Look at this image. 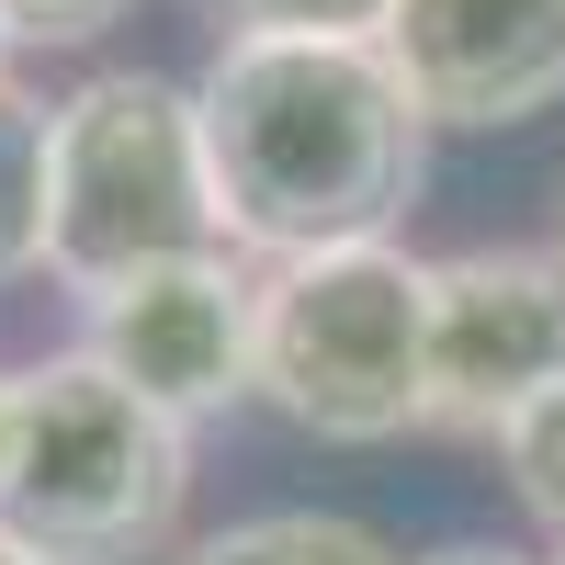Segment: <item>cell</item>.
Returning <instances> with one entry per match:
<instances>
[{
	"label": "cell",
	"instance_id": "8",
	"mask_svg": "<svg viewBox=\"0 0 565 565\" xmlns=\"http://www.w3.org/2000/svg\"><path fill=\"white\" fill-rule=\"evenodd\" d=\"M170 565H407L385 532L340 521V509H260V521H226L204 543H181Z\"/></svg>",
	"mask_w": 565,
	"mask_h": 565
},
{
	"label": "cell",
	"instance_id": "4",
	"mask_svg": "<svg viewBox=\"0 0 565 565\" xmlns=\"http://www.w3.org/2000/svg\"><path fill=\"white\" fill-rule=\"evenodd\" d=\"M249 396L317 441H396L430 418V260L373 238L260 271Z\"/></svg>",
	"mask_w": 565,
	"mask_h": 565
},
{
	"label": "cell",
	"instance_id": "9",
	"mask_svg": "<svg viewBox=\"0 0 565 565\" xmlns=\"http://www.w3.org/2000/svg\"><path fill=\"white\" fill-rule=\"evenodd\" d=\"M45 114L34 90H0V295L45 271Z\"/></svg>",
	"mask_w": 565,
	"mask_h": 565
},
{
	"label": "cell",
	"instance_id": "7",
	"mask_svg": "<svg viewBox=\"0 0 565 565\" xmlns=\"http://www.w3.org/2000/svg\"><path fill=\"white\" fill-rule=\"evenodd\" d=\"M373 57L396 68L418 125H532L565 103V0H396Z\"/></svg>",
	"mask_w": 565,
	"mask_h": 565
},
{
	"label": "cell",
	"instance_id": "10",
	"mask_svg": "<svg viewBox=\"0 0 565 565\" xmlns=\"http://www.w3.org/2000/svg\"><path fill=\"white\" fill-rule=\"evenodd\" d=\"M498 463H509V487H521V509L565 543V373H554V385L498 430Z\"/></svg>",
	"mask_w": 565,
	"mask_h": 565
},
{
	"label": "cell",
	"instance_id": "1",
	"mask_svg": "<svg viewBox=\"0 0 565 565\" xmlns=\"http://www.w3.org/2000/svg\"><path fill=\"white\" fill-rule=\"evenodd\" d=\"M193 125H204L215 226L260 271L396 238V215L430 181V125L373 45L215 34L193 79Z\"/></svg>",
	"mask_w": 565,
	"mask_h": 565
},
{
	"label": "cell",
	"instance_id": "14",
	"mask_svg": "<svg viewBox=\"0 0 565 565\" xmlns=\"http://www.w3.org/2000/svg\"><path fill=\"white\" fill-rule=\"evenodd\" d=\"M12 57H23V45H12V34H0V90H12Z\"/></svg>",
	"mask_w": 565,
	"mask_h": 565
},
{
	"label": "cell",
	"instance_id": "12",
	"mask_svg": "<svg viewBox=\"0 0 565 565\" xmlns=\"http://www.w3.org/2000/svg\"><path fill=\"white\" fill-rule=\"evenodd\" d=\"M136 0H0V34L12 45H45V57H68V45H103Z\"/></svg>",
	"mask_w": 565,
	"mask_h": 565
},
{
	"label": "cell",
	"instance_id": "5",
	"mask_svg": "<svg viewBox=\"0 0 565 565\" xmlns=\"http://www.w3.org/2000/svg\"><path fill=\"white\" fill-rule=\"evenodd\" d=\"M79 351L114 373L125 396H148L170 430L238 407L249 396V362H260V271L238 249H204V260H159L114 282V295L79 306Z\"/></svg>",
	"mask_w": 565,
	"mask_h": 565
},
{
	"label": "cell",
	"instance_id": "13",
	"mask_svg": "<svg viewBox=\"0 0 565 565\" xmlns=\"http://www.w3.org/2000/svg\"><path fill=\"white\" fill-rule=\"evenodd\" d=\"M418 565H532V554H509V543H441V554H418Z\"/></svg>",
	"mask_w": 565,
	"mask_h": 565
},
{
	"label": "cell",
	"instance_id": "11",
	"mask_svg": "<svg viewBox=\"0 0 565 565\" xmlns=\"http://www.w3.org/2000/svg\"><path fill=\"white\" fill-rule=\"evenodd\" d=\"M226 34H282V45H373L396 0H204Z\"/></svg>",
	"mask_w": 565,
	"mask_h": 565
},
{
	"label": "cell",
	"instance_id": "3",
	"mask_svg": "<svg viewBox=\"0 0 565 565\" xmlns=\"http://www.w3.org/2000/svg\"><path fill=\"white\" fill-rule=\"evenodd\" d=\"M226 249L215 181H204V125L193 79L159 68H90L45 114V271L57 295H114L159 260Z\"/></svg>",
	"mask_w": 565,
	"mask_h": 565
},
{
	"label": "cell",
	"instance_id": "16",
	"mask_svg": "<svg viewBox=\"0 0 565 565\" xmlns=\"http://www.w3.org/2000/svg\"><path fill=\"white\" fill-rule=\"evenodd\" d=\"M554 260H565V193H554Z\"/></svg>",
	"mask_w": 565,
	"mask_h": 565
},
{
	"label": "cell",
	"instance_id": "15",
	"mask_svg": "<svg viewBox=\"0 0 565 565\" xmlns=\"http://www.w3.org/2000/svg\"><path fill=\"white\" fill-rule=\"evenodd\" d=\"M0 565H45V554H23V543H0Z\"/></svg>",
	"mask_w": 565,
	"mask_h": 565
},
{
	"label": "cell",
	"instance_id": "6",
	"mask_svg": "<svg viewBox=\"0 0 565 565\" xmlns=\"http://www.w3.org/2000/svg\"><path fill=\"white\" fill-rule=\"evenodd\" d=\"M565 373V260L452 249L430 260V430H509Z\"/></svg>",
	"mask_w": 565,
	"mask_h": 565
},
{
	"label": "cell",
	"instance_id": "2",
	"mask_svg": "<svg viewBox=\"0 0 565 565\" xmlns=\"http://www.w3.org/2000/svg\"><path fill=\"white\" fill-rule=\"evenodd\" d=\"M193 498V430L125 396L79 340L0 362V543L45 565H159Z\"/></svg>",
	"mask_w": 565,
	"mask_h": 565
},
{
	"label": "cell",
	"instance_id": "17",
	"mask_svg": "<svg viewBox=\"0 0 565 565\" xmlns=\"http://www.w3.org/2000/svg\"><path fill=\"white\" fill-rule=\"evenodd\" d=\"M554 565H565V554H554Z\"/></svg>",
	"mask_w": 565,
	"mask_h": 565
}]
</instances>
